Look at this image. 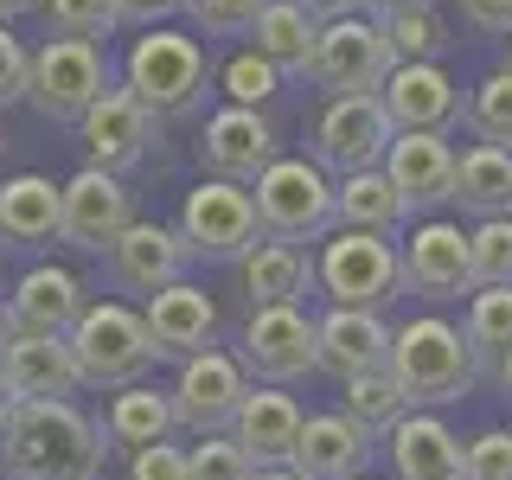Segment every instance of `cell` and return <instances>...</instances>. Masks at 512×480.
Masks as SVG:
<instances>
[{
	"label": "cell",
	"mask_w": 512,
	"mask_h": 480,
	"mask_svg": "<svg viewBox=\"0 0 512 480\" xmlns=\"http://www.w3.org/2000/svg\"><path fill=\"white\" fill-rule=\"evenodd\" d=\"M103 429L77 404H20L0 429V474L7 480H103Z\"/></svg>",
	"instance_id": "6da1fadb"
},
{
	"label": "cell",
	"mask_w": 512,
	"mask_h": 480,
	"mask_svg": "<svg viewBox=\"0 0 512 480\" xmlns=\"http://www.w3.org/2000/svg\"><path fill=\"white\" fill-rule=\"evenodd\" d=\"M391 378L404 384L410 410H442V404H461L474 391L480 365H474V352H468L455 320L416 314L391 333Z\"/></svg>",
	"instance_id": "7a4b0ae2"
},
{
	"label": "cell",
	"mask_w": 512,
	"mask_h": 480,
	"mask_svg": "<svg viewBox=\"0 0 512 480\" xmlns=\"http://www.w3.org/2000/svg\"><path fill=\"white\" fill-rule=\"evenodd\" d=\"M71 346V365L84 378V391H128L160 365V352L148 340V320L128 301H90L84 320L64 333Z\"/></svg>",
	"instance_id": "3957f363"
},
{
	"label": "cell",
	"mask_w": 512,
	"mask_h": 480,
	"mask_svg": "<svg viewBox=\"0 0 512 480\" xmlns=\"http://www.w3.org/2000/svg\"><path fill=\"white\" fill-rule=\"evenodd\" d=\"M314 288L333 301V308L384 314L397 295H404V250H397V237L333 224V231L320 237V250H314Z\"/></svg>",
	"instance_id": "277c9868"
},
{
	"label": "cell",
	"mask_w": 512,
	"mask_h": 480,
	"mask_svg": "<svg viewBox=\"0 0 512 480\" xmlns=\"http://www.w3.org/2000/svg\"><path fill=\"white\" fill-rule=\"evenodd\" d=\"M212 58L192 32H173V26H148L122 58V90L135 103H148L154 116H186V109L205 103V84H212Z\"/></svg>",
	"instance_id": "5b68a950"
},
{
	"label": "cell",
	"mask_w": 512,
	"mask_h": 480,
	"mask_svg": "<svg viewBox=\"0 0 512 480\" xmlns=\"http://www.w3.org/2000/svg\"><path fill=\"white\" fill-rule=\"evenodd\" d=\"M173 231L186 237L192 263H244V256L263 244L256 192H250V186H231V180H212V173H205V180L180 199V218H173Z\"/></svg>",
	"instance_id": "8992f818"
},
{
	"label": "cell",
	"mask_w": 512,
	"mask_h": 480,
	"mask_svg": "<svg viewBox=\"0 0 512 480\" xmlns=\"http://www.w3.org/2000/svg\"><path fill=\"white\" fill-rule=\"evenodd\" d=\"M256 192V218H263V237H282V244H320L333 231V180L327 167H314L308 154H282Z\"/></svg>",
	"instance_id": "52a82bcc"
},
{
	"label": "cell",
	"mask_w": 512,
	"mask_h": 480,
	"mask_svg": "<svg viewBox=\"0 0 512 480\" xmlns=\"http://www.w3.org/2000/svg\"><path fill=\"white\" fill-rule=\"evenodd\" d=\"M391 71H397L391 39H384V26L372 20V13H352V20L320 26L314 64H308L314 90H327V96H378Z\"/></svg>",
	"instance_id": "ba28073f"
},
{
	"label": "cell",
	"mask_w": 512,
	"mask_h": 480,
	"mask_svg": "<svg viewBox=\"0 0 512 480\" xmlns=\"http://www.w3.org/2000/svg\"><path fill=\"white\" fill-rule=\"evenodd\" d=\"M109 90V58L103 45H84V39H45L32 52V84H26V103L39 109L45 122H84L90 103Z\"/></svg>",
	"instance_id": "9c48e42d"
},
{
	"label": "cell",
	"mask_w": 512,
	"mask_h": 480,
	"mask_svg": "<svg viewBox=\"0 0 512 480\" xmlns=\"http://www.w3.org/2000/svg\"><path fill=\"white\" fill-rule=\"evenodd\" d=\"M391 141H397V128H391L378 96H327V109L308 128V160L346 180V173L384 167Z\"/></svg>",
	"instance_id": "30bf717a"
},
{
	"label": "cell",
	"mask_w": 512,
	"mask_h": 480,
	"mask_svg": "<svg viewBox=\"0 0 512 480\" xmlns=\"http://www.w3.org/2000/svg\"><path fill=\"white\" fill-rule=\"evenodd\" d=\"M237 365L250 372V384H301L320 372V333L308 308H250L244 340H237Z\"/></svg>",
	"instance_id": "8fae6325"
},
{
	"label": "cell",
	"mask_w": 512,
	"mask_h": 480,
	"mask_svg": "<svg viewBox=\"0 0 512 480\" xmlns=\"http://www.w3.org/2000/svg\"><path fill=\"white\" fill-rule=\"evenodd\" d=\"M244 397H250V372L237 365V352L205 346V352H192V359H180V378H173V416H180V429L192 442L199 436H231Z\"/></svg>",
	"instance_id": "7c38bea8"
},
{
	"label": "cell",
	"mask_w": 512,
	"mask_h": 480,
	"mask_svg": "<svg viewBox=\"0 0 512 480\" xmlns=\"http://www.w3.org/2000/svg\"><path fill=\"white\" fill-rule=\"evenodd\" d=\"M135 224V192L122 186V173L84 167L64 180V231L58 244L84 250V256H109L122 244V231Z\"/></svg>",
	"instance_id": "4fadbf2b"
},
{
	"label": "cell",
	"mask_w": 512,
	"mask_h": 480,
	"mask_svg": "<svg viewBox=\"0 0 512 480\" xmlns=\"http://www.w3.org/2000/svg\"><path fill=\"white\" fill-rule=\"evenodd\" d=\"M404 250V288L423 301H461L474 295V256H468V231L455 218H423L410 224V237H397Z\"/></svg>",
	"instance_id": "5bb4252c"
},
{
	"label": "cell",
	"mask_w": 512,
	"mask_h": 480,
	"mask_svg": "<svg viewBox=\"0 0 512 480\" xmlns=\"http://www.w3.org/2000/svg\"><path fill=\"white\" fill-rule=\"evenodd\" d=\"M77 141H84L90 167L128 173V167H141V160H148V148L160 141V116H154L148 103H135L122 84H109V90L90 103V116L77 122Z\"/></svg>",
	"instance_id": "9a60e30c"
},
{
	"label": "cell",
	"mask_w": 512,
	"mask_h": 480,
	"mask_svg": "<svg viewBox=\"0 0 512 480\" xmlns=\"http://www.w3.org/2000/svg\"><path fill=\"white\" fill-rule=\"evenodd\" d=\"M199 160H205V173H212V180L256 186V180H263V173L282 160V148H276V128H269L263 109H237V103H224L218 116H205Z\"/></svg>",
	"instance_id": "2e32d148"
},
{
	"label": "cell",
	"mask_w": 512,
	"mask_h": 480,
	"mask_svg": "<svg viewBox=\"0 0 512 480\" xmlns=\"http://www.w3.org/2000/svg\"><path fill=\"white\" fill-rule=\"evenodd\" d=\"M455 141L448 135H397L384 154V180L397 186L410 218H442L455 205Z\"/></svg>",
	"instance_id": "e0dca14e"
},
{
	"label": "cell",
	"mask_w": 512,
	"mask_h": 480,
	"mask_svg": "<svg viewBox=\"0 0 512 480\" xmlns=\"http://www.w3.org/2000/svg\"><path fill=\"white\" fill-rule=\"evenodd\" d=\"M186 269H192L186 237L173 231V224H154V218H135L122 231V244L109 250V282H116L122 295H141V301H154L160 288L186 282Z\"/></svg>",
	"instance_id": "ac0fdd59"
},
{
	"label": "cell",
	"mask_w": 512,
	"mask_h": 480,
	"mask_svg": "<svg viewBox=\"0 0 512 480\" xmlns=\"http://www.w3.org/2000/svg\"><path fill=\"white\" fill-rule=\"evenodd\" d=\"M84 308H90V288L64 263H32L7 295L13 333H45V340H64V333L84 320Z\"/></svg>",
	"instance_id": "d6986e66"
},
{
	"label": "cell",
	"mask_w": 512,
	"mask_h": 480,
	"mask_svg": "<svg viewBox=\"0 0 512 480\" xmlns=\"http://www.w3.org/2000/svg\"><path fill=\"white\" fill-rule=\"evenodd\" d=\"M384 116H391L397 135H448L461 116V90L442 64H397L378 90Z\"/></svg>",
	"instance_id": "ffe728a7"
},
{
	"label": "cell",
	"mask_w": 512,
	"mask_h": 480,
	"mask_svg": "<svg viewBox=\"0 0 512 480\" xmlns=\"http://www.w3.org/2000/svg\"><path fill=\"white\" fill-rule=\"evenodd\" d=\"M0 378H7L13 404H71L84 391L71 365V346L45 340V333H13L7 352H0Z\"/></svg>",
	"instance_id": "44dd1931"
},
{
	"label": "cell",
	"mask_w": 512,
	"mask_h": 480,
	"mask_svg": "<svg viewBox=\"0 0 512 480\" xmlns=\"http://www.w3.org/2000/svg\"><path fill=\"white\" fill-rule=\"evenodd\" d=\"M141 320H148V340L160 359H192V352L218 346V301L205 295L199 282H173L160 288L154 301H141Z\"/></svg>",
	"instance_id": "7402d4cb"
},
{
	"label": "cell",
	"mask_w": 512,
	"mask_h": 480,
	"mask_svg": "<svg viewBox=\"0 0 512 480\" xmlns=\"http://www.w3.org/2000/svg\"><path fill=\"white\" fill-rule=\"evenodd\" d=\"M288 468L301 480H365V468H372V436L340 410H314L301 423V442L288 455Z\"/></svg>",
	"instance_id": "603a6c76"
},
{
	"label": "cell",
	"mask_w": 512,
	"mask_h": 480,
	"mask_svg": "<svg viewBox=\"0 0 512 480\" xmlns=\"http://www.w3.org/2000/svg\"><path fill=\"white\" fill-rule=\"evenodd\" d=\"M314 333H320V372H333L340 384L391 365V333L397 327L372 308H327L314 320Z\"/></svg>",
	"instance_id": "cb8c5ba5"
},
{
	"label": "cell",
	"mask_w": 512,
	"mask_h": 480,
	"mask_svg": "<svg viewBox=\"0 0 512 480\" xmlns=\"http://www.w3.org/2000/svg\"><path fill=\"white\" fill-rule=\"evenodd\" d=\"M301 423H308V410L288 391L250 384L244 410H237V423H231V442L244 448L256 468H288V455H295V442H301Z\"/></svg>",
	"instance_id": "d4e9b609"
},
{
	"label": "cell",
	"mask_w": 512,
	"mask_h": 480,
	"mask_svg": "<svg viewBox=\"0 0 512 480\" xmlns=\"http://www.w3.org/2000/svg\"><path fill=\"white\" fill-rule=\"evenodd\" d=\"M64 231V186L45 173H13L0 180V244L13 250H45Z\"/></svg>",
	"instance_id": "484cf974"
},
{
	"label": "cell",
	"mask_w": 512,
	"mask_h": 480,
	"mask_svg": "<svg viewBox=\"0 0 512 480\" xmlns=\"http://www.w3.org/2000/svg\"><path fill=\"white\" fill-rule=\"evenodd\" d=\"M384 448H391L397 480H448V474H461V448L468 442H461L436 410H410L404 423L384 436Z\"/></svg>",
	"instance_id": "4316f807"
},
{
	"label": "cell",
	"mask_w": 512,
	"mask_h": 480,
	"mask_svg": "<svg viewBox=\"0 0 512 480\" xmlns=\"http://www.w3.org/2000/svg\"><path fill=\"white\" fill-rule=\"evenodd\" d=\"M103 429V448L109 455H135V448H154V442H173L180 416H173V391H154V384H128V391L109 397V410L96 416Z\"/></svg>",
	"instance_id": "83f0119b"
},
{
	"label": "cell",
	"mask_w": 512,
	"mask_h": 480,
	"mask_svg": "<svg viewBox=\"0 0 512 480\" xmlns=\"http://www.w3.org/2000/svg\"><path fill=\"white\" fill-rule=\"evenodd\" d=\"M237 276H244L250 308H301V295L314 288V256L301 250V244L263 237V244L237 263Z\"/></svg>",
	"instance_id": "f1b7e54d"
},
{
	"label": "cell",
	"mask_w": 512,
	"mask_h": 480,
	"mask_svg": "<svg viewBox=\"0 0 512 480\" xmlns=\"http://www.w3.org/2000/svg\"><path fill=\"white\" fill-rule=\"evenodd\" d=\"M250 52L256 58H269L282 77H308V64H314V39H320V20L301 0H269L263 13H256V26H250Z\"/></svg>",
	"instance_id": "f546056e"
},
{
	"label": "cell",
	"mask_w": 512,
	"mask_h": 480,
	"mask_svg": "<svg viewBox=\"0 0 512 480\" xmlns=\"http://www.w3.org/2000/svg\"><path fill=\"white\" fill-rule=\"evenodd\" d=\"M455 212H468L474 224L480 218H512V148H461L455 160Z\"/></svg>",
	"instance_id": "4dcf8cb0"
},
{
	"label": "cell",
	"mask_w": 512,
	"mask_h": 480,
	"mask_svg": "<svg viewBox=\"0 0 512 480\" xmlns=\"http://www.w3.org/2000/svg\"><path fill=\"white\" fill-rule=\"evenodd\" d=\"M333 224H346V231L397 237L410 224V212H404V199H397V186L384 180V167H365V173L333 180Z\"/></svg>",
	"instance_id": "1f68e13d"
},
{
	"label": "cell",
	"mask_w": 512,
	"mask_h": 480,
	"mask_svg": "<svg viewBox=\"0 0 512 480\" xmlns=\"http://www.w3.org/2000/svg\"><path fill=\"white\" fill-rule=\"evenodd\" d=\"M340 416H352V423L378 442L410 416V397H404V384L391 378V365H378V372H359V378L340 384Z\"/></svg>",
	"instance_id": "d6a6232c"
},
{
	"label": "cell",
	"mask_w": 512,
	"mask_h": 480,
	"mask_svg": "<svg viewBox=\"0 0 512 480\" xmlns=\"http://www.w3.org/2000/svg\"><path fill=\"white\" fill-rule=\"evenodd\" d=\"M461 340H468L474 365H500L512 346V288H474L468 314H461Z\"/></svg>",
	"instance_id": "836d02e7"
},
{
	"label": "cell",
	"mask_w": 512,
	"mask_h": 480,
	"mask_svg": "<svg viewBox=\"0 0 512 480\" xmlns=\"http://www.w3.org/2000/svg\"><path fill=\"white\" fill-rule=\"evenodd\" d=\"M461 116H468L474 141H487V148H512V71H487L480 84L468 90V103H461Z\"/></svg>",
	"instance_id": "e575fe53"
},
{
	"label": "cell",
	"mask_w": 512,
	"mask_h": 480,
	"mask_svg": "<svg viewBox=\"0 0 512 480\" xmlns=\"http://www.w3.org/2000/svg\"><path fill=\"white\" fill-rule=\"evenodd\" d=\"M45 13V39H84V45H103L109 32L122 26L116 0H39Z\"/></svg>",
	"instance_id": "d590c367"
},
{
	"label": "cell",
	"mask_w": 512,
	"mask_h": 480,
	"mask_svg": "<svg viewBox=\"0 0 512 480\" xmlns=\"http://www.w3.org/2000/svg\"><path fill=\"white\" fill-rule=\"evenodd\" d=\"M384 39H391L397 64H442L455 32H448L442 13H404V20H384Z\"/></svg>",
	"instance_id": "8d00e7d4"
},
{
	"label": "cell",
	"mask_w": 512,
	"mask_h": 480,
	"mask_svg": "<svg viewBox=\"0 0 512 480\" xmlns=\"http://www.w3.org/2000/svg\"><path fill=\"white\" fill-rule=\"evenodd\" d=\"M218 90H224V103H237V109H263L269 96L282 90V71L244 45V52H231L218 64Z\"/></svg>",
	"instance_id": "74e56055"
},
{
	"label": "cell",
	"mask_w": 512,
	"mask_h": 480,
	"mask_svg": "<svg viewBox=\"0 0 512 480\" xmlns=\"http://www.w3.org/2000/svg\"><path fill=\"white\" fill-rule=\"evenodd\" d=\"M474 288H512V218H480L468 231Z\"/></svg>",
	"instance_id": "f35d334b"
},
{
	"label": "cell",
	"mask_w": 512,
	"mask_h": 480,
	"mask_svg": "<svg viewBox=\"0 0 512 480\" xmlns=\"http://www.w3.org/2000/svg\"><path fill=\"white\" fill-rule=\"evenodd\" d=\"M186 461H192V480H256V461L231 436H199L186 448Z\"/></svg>",
	"instance_id": "ab89813d"
},
{
	"label": "cell",
	"mask_w": 512,
	"mask_h": 480,
	"mask_svg": "<svg viewBox=\"0 0 512 480\" xmlns=\"http://www.w3.org/2000/svg\"><path fill=\"white\" fill-rule=\"evenodd\" d=\"M263 7L269 0H186L192 26H199L205 39H237V32H250Z\"/></svg>",
	"instance_id": "60d3db41"
},
{
	"label": "cell",
	"mask_w": 512,
	"mask_h": 480,
	"mask_svg": "<svg viewBox=\"0 0 512 480\" xmlns=\"http://www.w3.org/2000/svg\"><path fill=\"white\" fill-rule=\"evenodd\" d=\"M461 480H512V429H480L461 448Z\"/></svg>",
	"instance_id": "b9f144b4"
},
{
	"label": "cell",
	"mask_w": 512,
	"mask_h": 480,
	"mask_svg": "<svg viewBox=\"0 0 512 480\" xmlns=\"http://www.w3.org/2000/svg\"><path fill=\"white\" fill-rule=\"evenodd\" d=\"M122 480H192V461L180 442H154V448H135L122 461Z\"/></svg>",
	"instance_id": "7bdbcfd3"
},
{
	"label": "cell",
	"mask_w": 512,
	"mask_h": 480,
	"mask_svg": "<svg viewBox=\"0 0 512 480\" xmlns=\"http://www.w3.org/2000/svg\"><path fill=\"white\" fill-rule=\"evenodd\" d=\"M26 84H32V52L13 39V26H0V109L26 103Z\"/></svg>",
	"instance_id": "ee69618b"
},
{
	"label": "cell",
	"mask_w": 512,
	"mask_h": 480,
	"mask_svg": "<svg viewBox=\"0 0 512 480\" xmlns=\"http://www.w3.org/2000/svg\"><path fill=\"white\" fill-rule=\"evenodd\" d=\"M461 20H468L474 32L506 39V32H512V0H461Z\"/></svg>",
	"instance_id": "f6af8a7d"
},
{
	"label": "cell",
	"mask_w": 512,
	"mask_h": 480,
	"mask_svg": "<svg viewBox=\"0 0 512 480\" xmlns=\"http://www.w3.org/2000/svg\"><path fill=\"white\" fill-rule=\"evenodd\" d=\"M116 13H122V26H160L173 13H186V0H116Z\"/></svg>",
	"instance_id": "bcb514c9"
},
{
	"label": "cell",
	"mask_w": 512,
	"mask_h": 480,
	"mask_svg": "<svg viewBox=\"0 0 512 480\" xmlns=\"http://www.w3.org/2000/svg\"><path fill=\"white\" fill-rule=\"evenodd\" d=\"M365 13L384 26V20H404V13H436V0H365Z\"/></svg>",
	"instance_id": "7dc6e473"
},
{
	"label": "cell",
	"mask_w": 512,
	"mask_h": 480,
	"mask_svg": "<svg viewBox=\"0 0 512 480\" xmlns=\"http://www.w3.org/2000/svg\"><path fill=\"white\" fill-rule=\"evenodd\" d=\"M301 7H308L320 26H333V20H352V13H365V0H301Z\"/></svg>",
	"instance_id": "c3c4849f"
},
{
	"label": "cell",
	"mask_w": 512,
	"mask_h": 480,
	"mask_svg": "<svg viewBox=\"0 0 512 480\" xmlns=\"http://www.w3.org/2000/svg\"><path fill=\"white\" fill-rule=\"evenodd\" d=\"M32 7H39V0H0V26H13V20H20V13H32Z\"/></svg>",
	"instance_id": "681fc988"
},
{
	"label": "cell",
	"mask_w": 512,
	"mask_h": 480,
	"mask_svg": "<svg viewBox=\"0 0 512 480\" xmlns=\"http://www.w3.org/2000/svg\"><path fill=\"white\" fill-rule=\"evenodd\" d=\"M13 410H20V404H13V391H7V378H0V429H7V423H13Z\"/></svg>",
	"instance_id": "f907efd6"
},
{
	"label": "cell",
	"mask_w": 512,
	"mask_h": 480,
	"mask_svg": "<svg viewBox=\"0 0 512 480\" xmlns=\"http://www.w3.org/2000/svg\"><path fill=\"white\" fill-rule=\"evenodd\" d=\"M493 372H500V391L512 397V346H506V359H500V365H493Z\"/></svg>",
	"instance_id": "816d5d0a"
},
{
	"label": "cell",
	"mask_w": 512,
	"mask_h": 480,
	"mask_svg": "<svg viewBox=\"0 0 512 480\" xmlns=\"http://www.w3.org/2000/svg\"><path fill=\"white\" fill-rule=\"evenodd\" d=\"M256 480H301L295 468H256Z\"/></svg>",
	"instance_id": "f5cc1de1"
},
{
	"label": "cell",
	"mask_w": 512,
	"mask_h": 480,
	"mask_svg": "<svg viewBox=\"0 0 512 480\" xmlns=\"http://www.w3.org/2000/svg\"><path fill=\"white\" fill-rule=\"evenodd\" d=\"M7 340H13V320H7V301H0V352H7Z\"/></svg>",
	"instance_id": "db71d44e"
},
{
	"label": "cell",
	"mask_w": 512,
	"mask_h": 480,
	"mask_svg": "<svg viewBox=\"0 0 512 480\" xmlns=\"http://www.w3.org/2000/svg\"><path fill=\"white\" fill-rule=\"evenodd\" d=\"M500 45H506V58H500V71H512V32H506V39H500Z\"/></svg>",
	"instance_id": "11a10c76"
},
{
	"label": "cell",
	"mask_w": 512,
	"mask_h": 480,
	"mask_svg": "<svg viewBox=\"0 0 512 480\" xmlns=\"http://www.w3.org/2000/svg\"><path fill=\"white\" fill-rule=\"evenodd\" d=\"M448 480H461V474H448Z\"/></svg>",
	"instance_id": "9f6ffc18"
},
{
	"label": "cell",
	"mask_w": 512,
	"mask_h": 480,
	"mask_svg": "<svg viewBox=\"0 0 512 480\" xmlns=\"http://www.w3.org/2000/svg\"><path fill=\"white\" fill-rule=\"evenodd\" d=\"M0 148H7V141H0Z\"/></svg>",
	"instance_id": "6f0895ef"
},
{
	"label": "cell",
	"mask_w": 512,
	"mask_h": 480,
	"mask_svg": "<svg viewBox=\"0 0 512 480\" xmlns=\"http://www.w3.org/2000/svg\"><path fill=\"white\" fill-rule=\"evenodd\" d=\"M365 480H372V474H365Z\"/></svg>",
	"instance_id": "680465c9"
}]
</instances>
